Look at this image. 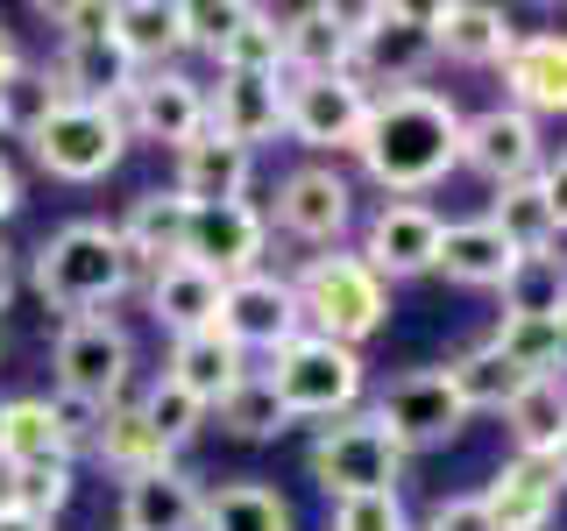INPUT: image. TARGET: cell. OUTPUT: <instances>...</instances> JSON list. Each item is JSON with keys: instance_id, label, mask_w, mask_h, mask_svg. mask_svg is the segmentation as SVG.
I'll list each match as a JSON object with an SVG mask.
<instances>
[{"instance_id": "55", "label": "cell", "mask_w": 567, "mask_h": 531, "mask_svg": "<svg viewBox=\"0 0 567 531\" xmlns=\"http://www.w3.org/2000/svg\"><path fill=\"white\" fill-rule=\"evenodd\" d=\"M560 368H567V319H560ZM560 368H554V376H560Z\"/></svg>"}, {"instance_id": "12", "label": "cell", "mask_w": 567, "mask_h": 531, "mask_svg": "<svg viewBox=\"0 0 567 531\" xmlns=\"http://www.w3.org/2000/svg\"><path fill=\"white\" fill-rule=\"evenodd\" d=\"M220 333H227L241 354H277V347H291L298 333H306V312H298L291 277H270V270L235 277V283L220 291Z\"/></svg>"}, {"instance_id": "21", "label": "cell", "mask_w": 567, "mask_h": 531, "mask_svg": "<svg viewBox=\"0 0 567 531\" xmlns=\"http://www.w3.org/2000/svg\"><path fill=\"white\" fill-rule=\"evenodd\" d=\"M483 510H489L496 531H546V524H554V510H560V475H554V460L511 454L504 468L489 475Z\"/></svg>"}, {"instance_id": "18", "label": "cell", "mask_w": 567, "mask_h": 531, "mask_svg": "<svg viewBox=\"0 0 567 531\" xmlns=\"http://www.w3.org/2000/svg\"><path fill=\"white\" fill-rule=\"evenodd\" d=\"M248 185H256V149H241V142L206 128L177 149V185L171 191L185 206H241Z\"/></svg>"}, {"instance_id": "23", "label": "cell", "mask_w": 567, "mask_h": 531, "mask_svg": "<svg viewBox=\"0 0 567 531\" xmlns=\"http://www.w3.org/2000/svg\"><path fill=\"white\" fill-rule=\"evenodd\" d=\"M206 489L185 468H156L121 482V531H199Z\"/></svg>"}, {"instance_id": "9", "label": "cell", "mask_w": 567, "mask_h": 531, "mask_svg": "<svg viewBox=\"0 0 567 531\" xmlns=\"http://www.w3.org/2000/svg\"><path fill=\"white\" fill-rule=\"evenodd\" d=\"M369 85L354 71H333V79H284V135L312 156H354L362 142V121H369Z\"/></svg>"}, {"instance_id": "52", "label": "cell", "mask_w": 567, "mask_h": 531, "mask_svg": "<svg viewBox=\"0 0 567 531\" xmlns=\"http://www.w3.org/2000/svg\"><path fill=\"white\" fill-rule=\"evenodd\" d=\"M14 283H22V270H14V248H0V312H8V298H14Z\"/></svg>"}, {"instance_id": "11", "label": "cell", "mask_w": 567, "mask_h": 531, "mask_svg": "<svg viewBox=\"0 0 567 531\" xmlns=\"http://www.w3.org/2000/svg\"><path fill=\"white\" fill-rule=\"evenodd\" d=\"M377 418H383V433L398 439L404 454H419V447H447V439H461L468 404L454 397L447 368H412V376H398L377 397Z\"/></svg>"}, {"instance_id": "4", "label": "cell", "mask_w": 567, "mask_h": 531, "mask_svg": "<svg viewBox=\"0 0 567 531\" xmlns=\"http://www.w3.org/2000/svg\"><path fill=\"white\" fill-rule=\"evenodd\" d=\"M306 468L327 489V503H341V496H383L404 482V447L383 433L377 412H348V418L319 425V439L306 447Z\"/></svg>"}, {"instance_id": "43", "label": "cell", "mask_w": 567, "mask_h": 531, "mask_svg": "<svg viewBox=\"0 0 567 531\" xmlns=\"http://www.w3.org/2000/svg\"><path fill=\"white\" fill-rule=\"evenodd\" d=\"M14 482H22V510L58 524V510L71 503V489H79V468H71V460H35V468H14Z\"/></svg>"}, {"instance_id": "26", "label": "cell", "mask_w": 567, "mask_h": 531, "mask_svg": "<svg viewBox=\"0 0 567 531\" xmlns=\"http://www.w3.org/2000/svg\"><path fill=\"white\" fill-rule=\"evenodd\" d=\"M220 291L227 283L213 277V270H199V262H164V270H150V319L171 333H206V326H220Z\"/></svg>"}, {"instance_id": "34", "label": "cell", "mask_w": 567, "mask_h": 531, "mask_svg": "<svg viewBox=\"0 0 567 531\" xmlns=\"http://www.w3.org/2000/svg\"><path fill=\"white\" fill-rule=\"evenodd\" d=\"M0 460L8 468H35V460H71L64 433L50 418V397H8L0 404Z\"/></svg>"}, {"instance_id": "10", "label": "cell", "mask_w": 567, "mask_h": 531, "mask_svg": "<svg viewBox=\"0 0 567 531\" xmlns=\"http://www.w3.org/2000/svg\"><path fill=\"white\" fill-rule=\"evenodd\" d=\"M440 235H447V220H440L425 199H383L377 212H369L354 256H362L383 283H404V277L440 270Z\"/></svg>"}, {"instance_id": "29", "label": "cell", "mask_w": 567, "mask_h": 531, "mask_svg": "<svg viewBox=\"0 0 567 531\" xmlns=\"http://www.w3.org/2000/svg\"><path fill=\"white\" fill-rule=\"evenodd\" d=\"M511 262H518V248L496 235L489 220H447V235H440V277L447 283L496 291V283L511 277Z\"/></svg>"}, {"instance_id": "6", "label": "cell", "mask_w": 567, "mask_h": 531, "mask_svg": "<svg viewBox=\"0 0 567 531\" xmlns=\"http://www.w3.org/2000/svg\"><path fill=\"white\" fill-rule=\"evenodd\" d=\"M50 368H58V397H79V404H93V412H114V404L128 397V376H135V341L106 312L64 319L58 341H50Z\"/></svg>"}, {"instance_id": "3", "label": "cell", "mask_w": 567, "mask_h": 531, "mask_svg": "<svg viewBox=\"0 0 567 531\" xmlns=\"http://www.w3.org/2000/svg\"><path fill=\"white\" fill-rule=\"evenodd\" d=\"M298 291V312H306V333H327V341H341L362 354L369 333H383L390 319V283L369 270L362 256H306V270L291 277Z\"/></svg>"}, {"instance_id": "37", "label": "cell", "mask_w": 567, "mask_h": 531, "mask_svg": "<svg viewBox=\"0 0 567 531\" xmlns=\"http://www.w3.org/2000/svg\"><path fill=\"white\" fill-rule=\"evenodd\" d=\"M447 383H454V397L468 404V412H504V404L518 397L525 376L483 341V347H468V354H454V362H447Z\"/></svg>"}, {"instance_id": "15", "label": "cell", "mask_w": 567, "mask_h": 531, "mask_svg": "<svg viewBox=\"0 0 567 531\" xmlns=\"http://www.w3.org/2000/svg\"><path fill=\"white\" fill-rule=\"evenodd\" d=\"M277 227L306 248H341V235L354 227V185L333 164H298L277 185Z\"/></svg>"}, {"instance_id": "49", "label": "cell", "mask_w": 567, "mask_h": 531, "mask_svg": "<svg viewBox=\"0 0 567 531\" xmlns=\"http://www.w3.org/2000/svg\"><path fill=\"white\" fill-rule=\"evenodd\" d=\"M14 206H22V177H14V164L0 156V220H8Z\"/></svg>"}, {"instance_id": "40", "label": "cell", "mask_w": 567, "mask_h": 531, "mask_svg": "<svg viewBox=\"0 0 567 531\" xmlns=\"http://www.w3.org/2000/svg\"><path fill=\"white\" fill-rule=\"evenodd\" d=\"M489 347L504 354L518 376H554L560 368V319H504L489 333Z\"/></svg>"}, {"instance_id": "38", "label": "cell", "mask_w": 567, "mask_h": 531, "mask_svg": "<svg viewBox=\"0 0 567 531\" xmlns=\"http://www.w3.org/2000/svg\"><path fill=\"white\" fill-rule=\"evenodd\" d=\"M220 71H256V79H291L284 71V14L277 8H248V22L220 43Z\"/></svg>"}, {"instance_id": "2", "label": "cell", "mask_w": 567, "mask_h": 531, "mask_svg": "<svg viewBox=\"0 0 567 531\" xmlns=\"http://www.w3.org/2000/svg\"><path fill=\"white\" fill-rule=\"evenodd\" d=\"M29 283L50 312L85 319V312H106L114 298H128L135 262H128V248H121V235L106 220H64L58 235L35 241Z\"/></svg>"}, {"instance_id": "19", "label": "cell", "mask_w": 567, "mask_h": 531, "mask_svg": "<svg viewBox=\"0 0 567 531\" xmlns=\"http://www.w3.org/2000/svg\"><path fill=\"white\" fill-rule=\"evenodd\" d=\"M284 71H291V79H333V71H354V8L312 0V8L284 14Z\"/></svg>"}, {"instance_id": "16", "label": "cell", "mask_w": 567, "mask_h": 531, "mask_svg": "<svg viewBox=\"0 0 567 531\" xmlns=\"http://www.w3.org/2000/svg\"><path fill=\"white\" fill-rule=\"evenodd\" d=\"M262 248H270V220L256 206H192V227H185V262L213 270L220 283L235 277H256L262 270Z\"/></svg>"}, {"instance_id": "24", "label": "cell", "mask_w": 567, "mask_h": 531, "mask_svg": "<svg viewBox=\"0 0 567 531\" xmlns=\"http://www.w3.org/2000/svg\"><path fill=\"white\" fill-rule=\"evenodd\" d=\"M58 85H64V100H79V106H121L135 93V79L142 71L128 64V50L114 43V29L93 35V43H58Z\"/></svg>"}, {"instance_id": "27", "label": "cell", "mask_w": 567, "mask_h": 531, "mask_svg": "<svg viewBox=\"0 0 567 531\" xmlns=\"http://www.w3.org/2000/svg\"><path fill=\"white\" fill-rule=\"evenodd\" d=\"M185 227H192V206L177 199V191H142V199H128V212H121V248H128V262L142 270H164V262L185 256Z\"/></svg>"}, {"instance_id": "20", "label": "cell", "mask_w": 567, "mask_h": 531, "mask_svg": "<svg viewBox=\"0 0 567 531\" xmlns=\"http://www.w3.org/2000/svg\"><path fill=\"white\" fill-rule=\"evenodd\" d=\"M504 71V106H518V114H567V35L560 29H539V35H518L511 43V58L496 64Z\"/></svg>"}, {"instance_id": "14", "label": "cell", "mask_w": 567, "mask_h": 531, "mask_svg": "<svg viewBox=\"0 0 567 531\" xmlns=\"http://www.w3.org/2000/svg\"><path fill=\"white\" fill-rule=\"evenodd\" d=\"M121 121H128V135L156 142V149H185L192 135H206V85L177 64L142 71L135 93L121 100Z\"/></svg>"}, {"instance_id": "47", "label": "cell", "mask_w": 567, "mask_h": 531, "mask_svg": "<svg viewBox=\"0 0 567 531\" xmlns=\"http://www.w3.org/2000/svg\"><path fill=\"white\" fill-rule=\"evenodd\" d=\"M50 418H58V433H64V454L93 447V433H100V412H93V404H79V397H50Z\"/></svg>"}, {"instance_id": "35", "label": "cell", "mask_w": 567, "mask_h": 531, "mask_svg": "<svg viewBox=\"0 0 567 531\" xmlns=\"http://www.w3.org/2000/svg\"><path fill=\"white\" fill-rule=\"evenodd\" d=\"M199 531H291V503L262 482H227L206 496Z\"/></svg>"}, {"instance_id": "1", "label": "cell", "mask_w": 567, "mask_h": 531, "mask_svg": "<svg viewBox=\"0 0 567 531\" xmlns=\"http://www.w3.org/2000/svg\"><path fill=\"white\" fill-rule=\"evenodd\" d=\"M461 106L433 85H404V93H377L362 121V170L377 177L390 199H419L433 191L447 170H461Z\"/></svg>"}, {"instance_id": "8", "label": "cell", "mask_w": 567, "mask_h": 531, "mask_svg": "<svg viewBox=\"0 0 567 531\" xmlns=\"http://www.w3.org/2000/svg\"><path fill=\"white\" fill-rule=\"evenodd\" d=\"M29 149H35V164L50 177H64V185H100V177L128 156V121H121V106L64 100L58 114L29 135Z\"/></svg>"}, {"instance_id": "44", "label": "cell", "mask_w": 567, "mask_h": 531, "mask_svg": "<svg viewBox=\"0 0 567 531\" xmlns=\"http://www.w3.org/2000/svg\"><path fill=\"white\" fill-rule=\"evenodd\" d=\"M327 531H412V524H404L398 489H383V496H341V503H327Z\"/></svg>"}, {"instance_id": "30", "label": "cell", "mask_w": 567, "mask_h": 531, "mask_svg": "<svg viewBox=\"0 0 567 531\" xmlns=\"http://www.w3.org/2000/svg\"><path fill=\"white\" fill-rule=\"evenodd\" d=\"M504 425L518 439V454L554 460V447L567 439V376H525L518 397L504 404Z\"/></svg>"}, {"instance_id": "31", "label": "cell", "mask_w": 567, "mask_h": 531, "mask_svg": "<svg viewBox=\"0 0 567 531\" xmlns=\"http://www.w3.org/2000/svg\"><path fill=\"white\" fill-rule=\"evenodd\" d=\"M93 454L106 460V468L128 482V475H156V468H177V454L156 439V425L142 418V404L121 397L114 412H100V433H93Z\"/></svg>"}, {"instance_id": "7", "label": "cell", "mask_w": 567, "mask_h": 531, "mask_svg": "<svg viewBox=\"0 0 567 531\" xmlns=\"http://www.w3.org/2000/svg\"><path fill=\"white\" fill-rule=\"evenodd\" d=\"M433 29H425V8H404V0H369L354 8V79L369 93H404L433 71Z\"/></svg>"}, {"instance_id": "33", "label": "cell", "mask_w": 567, "mask_h": 531, "mask_svg": "<svg viewBox=\"0 0 567 531\" xmlns=\"http://www.w3.org/2000/svg\"><path fill=\"white\" fill-rule=\"evenodd\" d=\"M496 291H504V319H567V256H554V248L518 256Z\"/></svg>"}, {"instance_id": "13", "label": "cell", "mask_w": 567, "mask_h": 531, "mask_svg": "<svg viewBox=\"0 0 567 531\" xmlns=\"http://www.w3.org/2000/svg\"><path fill=\"white\" fill-rule=\"evenodd\" d=\"M461 164H468L475 177H489L496 191L539 177L546 170L539 121L518 114V106H483V114H468V121H461Z\"/></svg>"}, {"instance_id": "46", "label": "cell", "mask_w": 567, "mask_h": 531, "mask_svg": "<svg viewBox=\"0 0 567 531\" xmlns=\"http://www.w3.org/2000/svg\"><path fill=\"white\" fill-rule=\"evenodd\" d=\"M425 531H496L483 496H440L433 510H425Z\"/></svg>"}, {"instance_id": "25", "label": "cell", "mask_w": 567, "mask_h": 531, "mask_svg": "<svg viewBox=\"0 0 567 531\" xmlns=\"http://www.w3.org/2000/svg\"><path fill=\"white\" fill-rule=\"evenodd\" d=\"M164 376L185 389L192 404H206V412H213V404H220L227 389L248 376V354L227 341L220 326H206V333H177V341H171V362H164Z\"/></svg>"}, {"instance_id": "32", "label": "cell", "mask_w": 567, "mask_h": 531, "mask_svg": "<svg viewBox=\"0 0 567 531\" xmlns=\"http://www.w3.org/2000/svg\"><path fill=\"white\" fill-rule=\"evenodd\" d=\"M483 220H489L511 248H518V256H546V248L560 241V220H554V206H546V185H539V177H525V185H504Z\"/></svg>"}, {"instance_id": "53", "label": "cell", "mask_w": 567, "mask_h": 531, "mask_svg": "<svg viewBox=\"0 0 567 531\" xmlns=\"http://www.w3.org/2000/svg\"><path fill=\"white\" fill-rule=\"evenodd\" d=\"M0 510H22V482H14L8 460H0Z\"/></svg>"}, {"instance_id": "50", "label": "cell", "mask_w": 567, "mask_h": 531, "mask_svg": "<svg viewBox=\"0 0 567 531\" xmlns=\"http://www.w3.org/2000/svg\"><path fill=\"white\" fill-rule=\"evenodd\" d=\"M22 64H29V58H22V43H14V29L0 22V79H14Z\"/></svg>"}, {"instance_id": "28", "label": "cell", "mask_w": 567, "mask_h": 531, "mask_svg": "<svg viewBox=\"0 0 567 531\" xmlns=\"http://www.w3.org/2000/svg\"><path fill=\"white\" fill-rule=\"evenodd\" d=\"M114 43L135 71H164L185 50V0H114Z\"/></svg>"}, {"instance_id": "42", "label": "cell", "mask_w": 567, "mask_h": 531, "mask_svg": "<svg viewBox=\"0 0 567 531\" xmlns=\"http://www.w3.org/2000/svg\"><path fill=\"white\" fill-rule=\"evenodd\" d=\"M248 8H256V0H185V50L220 58V43L248 22Z\"/></svg>"}, {"instance_id": "54", "label": "cell", "mask_w": 567, "mask_h": 531, "mask_svg": "<svg viewBox=\"0 0 567 531\" xmlns=\"http://www.w3.org/2000/svg\"><path fill=\"white\" fill-rule=\"evenodd\" d=\"M554 475H560V482H567V439H560V447H554Z\"/></svg>"}, {"instance_id": "48", "label": "cell", "mask_w": 567, "mask_h": 531, "mask_svg": "<svg viewBox=\"0 0 567 531\" xmlns=\"http://www.w3.org/2000/svg\"><path fill=\"white\" fill-rule=\"evenodd\" d=\"M539 185H546V206H554V220H560V235H567V156H546V170H539Z\"/></svg>"}, {"instance_id": "51", "label": "cell", "mask_w": 567, "mask_h": 531, "mask_svg": "<svg viewBox=\"0 0 567 531\" xmlns=\"http://www.w3.org/2000/svg\"><path fill=\"white\" fill-rule=\"evenodd\" d=\"M0 531H58V524L35 518V510H0Z\"/></svg>"}, {"instance_id": "17", "label": "cell", "mask_w": 567, "mask_h": 531, "mask_svg": "<svg viewBox=\"0 0 567 531\" xmlns=\"http://www.w3.org/2000/svg\"><path fill=\"white\" fill-rule=\"evenodd\" d=\"M206 128L256 149V142L284 135V79H256V71H220V85H206Z\"/></svg>"}, {"instance_id": "22", "label": "cell", "mask_w": 567, "mask_h": 531, "mask_svg": "<svg viewBox=\"0 0 567 531\" xmlns=\"http://www.w3.org/2000/svg\"><path fill=\"white\" fill-rule=\"evenodd\" d=\"M425 29H433V50L454 64H504L518 43L511 14L489 0H440V8H425Z\"/></svg>"}, {"instance_id": "41", "label": "cell", "mask_w": 567, "mask_h": 531, "mask_svg": "<svg viewBox=\"0 0 567 531\" xmlns=\"http://www.w3.org/2000/svg\"><path fill=\"white\" fill-rule=\"evenodd\" d=\"M135 404H142V418L156 425V439H164L171 454H177V447H185V439H192V433L206 425V404H192V397H185V389H177L171 376H156V383L142 389Z\"/></svg>"}, {"instance_id": "45", "label": "cell", "mask_w": 567, "mask_h": 531, "mask_svg": "<svg viewBox=\"0 0 567 531\" xmlns=\"http://www.w3.org/2000/svg\"><path fill=\"white\" fill-rule=\"evenodd\" d=\"M50 29H58V43H93V35L114 29V0H58V8H43Z\"/></svg>"}, {"instance_id": "39", "label": "cell", "mask_w": 567, "mask_h": 531, "mask_svg": "<svg viewBox=\"0 0 567 531\" xmlns=\"http://www.w3.org/2000/svg\"><path fill=\"white\" fill-rule=\"evenodd\" d=\"M213 412H220V425H227L235 439H277L284 425H291V412H284V397L270 389V376H262V368H248V376L227 389Z\"/></svg>"}, {"instance_id": "5", "label": "cell", "mask_w": 567, "mask_h": 531, "mask_svg": "<svg viewBox=\"0 0 567 531\" xmlns=\"http://www.w3.org/2000/svg\"><path fill=\"white\" fill-rule=\"evenodd\" d=\"M270 389L291 418H348L362 404V354L327 341V333H298L291 347L270 354Z\"/></svg>"}, {"instance_id": "36", "label": "cell", "mask_w": 567, "mask_h": 531, "mask_svg": "<svg viewBox=\"0 0 567 531\" xmlns=\"http://www.w3.org/2000/svg\"><path fill=\"white\" fill-rule=\"evenodd\" d=\"M64 106V85H58V71L50 64H22L14 79H0V135H35L50 114Z\"/></svg>"}]
</instances>
